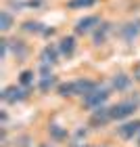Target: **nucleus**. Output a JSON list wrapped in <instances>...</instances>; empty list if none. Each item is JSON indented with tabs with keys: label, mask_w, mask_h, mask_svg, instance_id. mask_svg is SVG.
I'll use <instances>...</instances> for the list:
<instances>
[{
	"label": "nucleus",
	"mask_w": 140,
	"mask_h": 147,
	"mask_svg": "<svg viewBox=\"0 0 140 147\" xmlns=\"http://www.w3.org/2000/svg\"><path fill=\"white\" fill-rule=\"evenodd\" d=\"M140 107V95L134 92L132 97L128 99H121V101L109 105V111H111V120L113 122H123V120H130L134 118V113Z\"/></svg>",
	"instance_id": "1"
},
{
	"label": "nucleus",
	"mask_w": 140,
	"mask_h": 147,
	"mask_svg": "<svg viewBox=\"0 0 140 147\" xmlns=\"http://www.w3.org/2000/svg\"><path fill=\"white\" fill-rule=\"evenodd\" d=\"M111 92H113L111 86H103V84H98L96 88L90 92V95L82 97V107H84V109H88V111H92V109L101 107V105H107V101L111 99Z\"/></svg>",
	"instance_id": "2"
},
{
	"label": "nucleus",
	"mask_w": 140,
	"mask_h": 147,
	"mask_svg": "<svg viewBox=\"0 0 140 147\" xmlns=\"http://www.w3.org/2000/svg\"><path fill=\"white\" fill-rule=\"evenodd\" d=\"M31 90L34 88H25V86L21 84H9V86H4L2 92H0V99H2V103L6 105H15V103H21L25 101L29 95H31Z\"/></svg>",
	"instance_id": "3"
},
{
	"label": "nucleus",
	"mask_w": 140,
	"mask_h": 147,
	"mask_svg": "<svg viewBox=\"0 0 140 147\" xmlns=\"http://www.w3.org/2000/svg\"><path fill=\"white\" fill-rule=\"evenodd\" d=\"M138 132H140V118H130V120H123V122H117L115 135L121 141H134Z\"/></svg>",
	"instance_id": "4"
},
{
	"label": "nucleus",
	"mask_w": 140,
	"mask_h": 147,
	"mask_svg": "<svg viewBox=\"0 0 140 147\" xmlns=\"http://www.w3.org/2000/svg\"><path fill=\"white\" fill-rule=\"evenodd\" d=\"M101 21H103V19L98 15H84L82 19L75 21V25H73V34H75V36H90L92 32L98 28Z\"/></svg>",
	"instance_id": "5"
},
{
	"label": "nucleus",
	"mask_w": 140,
	"mask_h": 147,
	"mask_svg": "<svg viewBox=\"0 0 140 147\" xmlns=\"http://www.w3.org/2000/svg\"><path fill=\"white\" fill-rule=\"evenodd\" d=\"M109 122H113L111 120V111L107 105H101V107L92 109L90 116H88V126L90 128H105Z\"/></svg>",
	"instance_id": "6"
},
{
	"label": "nucleus",
	"mask_w": 140,
	"mask_h": 147,
	"mask_svg": "<svg viewBox=\"0 0 140 147\" xmlns=\"http://www.w3.org/2000/svg\"><path fill=\"white\" fill-rule=\"evenodd\" d=\"M117 36L123 40V42H134L140 36V17L132 19V21H125L121 28L117 30Z\"/></svg>",
	"instance_id": "7"
},
{
	"label": "nucleus",
	"mask_w": 140,
	"mask_h": 147,
	"mask_svg": "<svg viewBox=\"0 0 140 147\" xmlns=\"http://www.w3.org/2000/svg\"><path fill=\"white\" fill-rule=\"evenodd\" d=\"M40 63H48V65H55L59 63V59H61V51H59V44L55 42H48L42 46V51H40Z\"/></svg>",
	"instance_id": "8"
},
{
	"label": "nucleus",
	"mask_w": 140,
	"mask_h": 147,
	"mask_svg": "<svg viewBox=\"0 0 140 147\" xmlns=\"http://www.w3.org/2000/svg\"><path fill=\"white\" fill-rule=\"evenodd\" d=\"M134 84V78L132 74H125V71H117L111 76V88L117 90V92H128Z\"/></svg>",
	"instance_id": "9"
},
{
	"label": "nucleus",
	"mask_w": 140,
	"mask_h": 147,
	"mask_svg": "<svg viewBox=\"0 0 140 147\" xmlns=\"http://www.w3.org/2000/svg\"><path fill=\"white\" fill-rule=\"evenodd\" d=\"M57 44H59V51H61V57L73 59V55H75V51H77V38H75V34H65Z\"/></svg>",
	"instance_id": "10"
},
{
	"label": "nucleus",
	"mask_w": 140,
	"mask_h": 147,
	"mask_svg": "<svg viewBox=\"0 0 140 147\" xmlns=\"http://www.w3.org/2000/svg\"><path fill=\"white\" fill-rule=\"evenodd\" d=\"M48 137H50L52 143H67V141H71L69 128H65V126L59 124V122H50L48 124Z\"/></svg>",
	"instance_id": "11"
},
{
	"label": "nucleus",
	"mask_w": 140,
	"mask_h": 147,
	"mask_svg": "<svg viewBox=\"0 0 140 147\" xmlns=\"http://www.w3.org/2000/svg\"><path fill=\"white\" fill-rule=\"evenodd\" d=\"M71 82H73V92H75V97H86L98 86L96 80H90V78H75V80H71Z\"/></svg>",
	"instance_id": "12"
},
{
	"label": "nucleus",
	"mask_w": 140,
	"mask_h": 147,
	"mask_svg": "<svg viewBox=\"0 0 140 147\" xmlns=\"http://www.w3.org/2000/svg\"><path fill=\"white\" fill-rule=\"evenodd\" d=\"M111 32H113V23H111V21H101V23H98V28L90 34V36H92V44H96V46L105 44Z\"/></svg>",
	"instance_id": "13"
},
{
	"label": "nucleus",
	"mask_w": 140,
	"mask_h": 147,
	"mask_svg": "<svg viewBox=\"0 0 140 147\" xmlns=\"http://www.w3.org/2000/svg\"><path fill=\"white\" fill-rule=\"evenodd\" d=\"M59 84V78L55 76V74H50V76H40L38 82H36V88L42 92V95H48L50 90H55Z\"/></svg>",
	"instance_id": "14"
},
{
	"label": "nucleus",
	"mask_w": 140,
	"mask_h": 147,
	"mask_svg": "<svg viewBox=\"0 0 140 147\" xmlns=\"http://www.w3.org/2000/svg\"><path fill=\"white\" fill-rule=\"evenodd\" d=\"M13 28H15V15L11 13V9H2L0 11V32L9 34Z\"/></svg>",
	"instance_id": "15"
},
{
	"label": "nucleus",
	"mask_w": 140,
	"mask_h": 147,
	"mask_svg": "<svg viewBox=\"0 0 140 147\" xmlns=\"http://www.w3.org/2000/svg\"><path fill=\"white\" fill-rule=\"evenodd\" d=\"M17 82L25 86V88H36V71L34 69H21L19 71V76H17Z\"/></svg>",
	"instance_id": "16"
},
{
	"label": "nucleus",
	"mask_w": 140,
	"mask_h": 147,
	"mask_svg": "<svg viewBox=\"0 0 140 147\" xmlns=\"http://www.w3.org/2000/svg\"><path fill=\"white\" fill-rule=\"evenodd\" d=\"M21 30L25 32V34H34V36H42L46 25L42 21H36V19H29V21H23L21 23Z\"/></svg>",
	"instance_id": "17"
},
{
	"label": "nucleus",
	"mask_w": 140,
	"mask_h": 147,
	"mask_svg": "<svg viewBox=\"0 0 140 147\" xmlns=\"http://www.w3.org/2000/svg\"><path fill=\"white\" fill-rule=\"evenodd\" d=\"M98 0H67V9L69 11H86V9H92V6H96Z\"/></svg>",
	"instance_id": "18"
},
{
	"label": "nucleus",
	"mask_w": 140,
	"mask_h": 147,
	"mask_svg": "<svg viewBox=\"0 0 140 147\" xmlns=\"http://www.w3.org/2000/svg\"><path fill=\"white\" fill-rule=\"evenodd\" d=\"M9 46H11V51H13V55H15L17 59H23V57H27V44L23 42V40H9Z\"/></svg>",
	"instance_id": "19"
},
{
	"label": "nucleus",
	"mask_w": 140,
	"mask_h": 147,
	"mask_svg": "<svg viewBox=\"0 0 140 147\" xmlns=\"http://www.w3.org/2000/svg\"><path fill=\"white\" fill-rule=\"evenodd\" d=\"M55 95H59L61 99H71L75 97V92H73V82L69 80V82H59L57 88H55Z\"/></svg>",
	"instance_id": "20"
},
{
	"label": "nucleus",
	"mask_w": 140,
	"mask_h": 147,
	"mask_svg": "<svg viewBox=\"0 0 140 147\" xmlns=\"http://www.w3.org/2000/svg\"><path fill=\"white\" fill-rule=\"evenodd\" d=\"M88 128H90L88 124H86V126H77V128L71 132V141H75V143L86 141V137H88Z\"/></svg>",
	"instance_id": "21"
},
{
	"label": "nucleus",
	"mask_w": 140,
	"mask_h": 147,
	"mask_svg": "<svg viewBox=\"0 0 140 147\" xmlns=\"http://www.w3.org/2000/svg\"><path fill=\"white\" fill-rule=\"evenodd\" d=\"M31 145H34V139L29 135H21L15 139V147H31Z\"/></svg>",
	"instance_id": "22"
},
{
	"label": "nucleus",
	"mask_w": 140,
	"mask_h": 147,
	"mask_svg": "<svg viewBox=\"0 0 140 147\" xmlns=\"http://www.w3.org/2000/svg\"><path fill=\"white\" fill-rule=\"evenodd\" d=\"M38 74H40V76H50V74H52V65L40 63V65H38Z\"/></svg>",
	"instance_id": "23"
},
{
	"label": "nucleus",
	"mask_w": 140,
	"mask_h": 147,
	"mask_svg": "<svg viewBox=\"0 0 140 147\" xmlns=\"http://www.w3.org/2000/svg\"><path fill=\"white\" fill-rule=\"evenodd\" d=\"M44 4H46V0H25V9H40Z\"/></svg>",
	"instance_id": "24"
},
{
	"label": "nucleus",
	"mask_w": 140,
	"mask_h": 147,
	"mask_svg": "<svg viewBox=\"0 0 140 147\" xmlns=\"http://www.w3.org/2000/svg\"><path fill=\"white\" fill-rule=\"evenodd\" d=\"M132 78H134V82H140V61L132 67Z\"/></svg>",
	"instance_id": "25"
},
{
	"label": "nucleus",
	"mask_w": 140,
	"mask_h": 147,
	"mask_svg": "<svg viewBox=\"0 0 140 147\" xmlns=\"http://www.w3.org/2000/svg\"><path fill=\"white\" fill-rule=\"evenodd\" d=\"M69 147H94V145H90V143H86V141H79V143L71 141V145H69Z\"/></svg>",
	"instance_id": "26"
},
{
	"label": "nucleus",
	"mask_w": 140,
	"mask_h": 147,
	"mask_svg": "<svg viewBox=\"0 0 140 147\" xmlns=\"http://www.w3.org/2000/svg\"><path fill=\"white\" fill-rule=\"evenodd\" d=\"M0 118H2V126H4V124H6V120H9V113H6V109L0 111Z\"/></svg>",
	"instance_id": "27"
},
{
	"label": "nucleus",
	"mask_w": 140,
	"mask_h": 147,
	"mask_svg": "<svg viewBox=\"0 0 140 147\" xmlns=\"http://www.w3.org/2000/svg\"><path fill=\"white\" fill-rule=\"evenodd\" d=\"M134 141H136V145L140 147V132H138V135H136V139H134Z\"/></svg>",
	"instance_id": "28"
},
{
	"label": "nucleus",
	"mask_w": 140,
	"mask_h": 147,
	"mask_svg": "<svg viewBox=\"0 0 140 147\" xmlns=\"http://www.w3.org/2000/svg\"><path fill=\"white\" fill-rule=\"evenodd\" d=\"M36 147H52V145H46V143H40V145H36Z\"/></svg>",
	"instance_id": "29"
},
{
	"label": "nucleus",
	"mask_w": 140,
	"mask_h": 147,
	"mask_svg": "<svg viewBox=\"0 0 140 147\" xmlns=\"http://www.w3.org/2000/svg\"><path fill=\"white\" fill-rule=\"evenodd\" d=\"M94 147H109V145H105V143H103V145H94Z\"/></svg>",
	"instance_id": "30"
}]
</instances>
